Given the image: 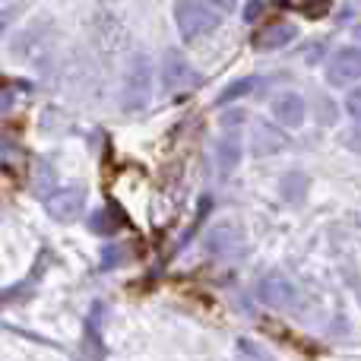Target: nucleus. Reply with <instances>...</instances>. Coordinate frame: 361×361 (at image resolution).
<instances>
[{"mask_svg":"<svg viewBox=\"0 0 361 361\" xmlns=\"http://www.w3.org/2000/svg\"><path fill=\"white\" fill-rule=\"evenodd\" d=\"M257 76H244V80H235L231 86H225V92H219V105H225V102H235V99H241V95H247L250 89L257 86Z\"/></svg>","mask_w":361,"mask_h":361,"instance_id":"12","label":"nucleus"},{"mask_svg":"<svg viewBox=\"0 0 361 361\" xmlns=\"http://www.w3.org/2000/svg\"><path fill=\"white\" fill-rule=\"evenodd\" d=\"M295 35H298V29H295L292 23H273L257 32V35L250 38V44H254V51H276V48H286Z\"/></svg>","mask_w":361,"mask_h":361,"instance_id":"8","label":"nucleus"},{"mask_svg":"<svg viewBox=\"0 0 361 361\" xmlns=\"http://www.w3.org/2000/svg\"><path fill=\"white\" fill-rule=\"evenodd\" d=\"M282 146H286V137L276 127H269V124L254 127V156H269V152L282 149Z\"/></svg>","mask_w":361,"mask_h":361,"instance_id":"11","label":"nucleus"},{"mask_svg":"<svg viewBox=\"0 0 361 361\" xmlns=\"http://www.w3.org/2000/svg\"><path fill=\"white\" fill-rule=\"evenodd\" d=\"M326 82L336 89L345 86H358L361 82V48L349 44V48H339L336 54L326 63Z\"/></svg>","mask_w":361,"mask_h":361,"instance_id":"3","label":"nucleus"},{"mask_svg":"<svg viewBox=\"0 0 361 361\" xmlns=\"http://www.w3.org/2000/svg\"><path fill=\"white\" fill-rule=\"evenodd\" d=\"M149 95H152V63L149 57L137 54L124 73V108L137 111V108H143L149 102Z\"/></svg>","mask_w":361,"mask_h":361,"instance_id":"2","label":"nucleus"},{"mask_svg":"<svg viewBox=\"0 0 361 361\" xmlns=\"http://www.w3.org/2000/svg\"><path fill=\"white\" fill-rule=\"evenodd\" d=\"M171 13H175L178 35L184 38L187 44H193V42H200V38L212 35V32L222 25V16H219L216 6H209L206 0H178Z\"/></svg>","mask_w":361,"mask_h":361,"instance_id":"1","label":"nucleus"},{"mask_svg":"<svg viewBox=\"0 0 361 361\" xmlns=\"http://www.w3.org/2000/svg\"><path fill=\"white\" fill-rule=\"evenodd\" d=\"M209 6H216V10H225V13H235L238 10V0H206Z\"/></svg>","mask_w":361,"mask_h":361,"instance_id":"15","label":"nucleus"},{"mask_svg":"<svg viewBox=\"0 0 361 361\" xmlns=\"http://www.w3.org/2000/svg\"><path fill=\"white\" fill-rule=\"evenodd\" d=\"M305 187H307V178L305 175H286L279 180V190L286 200H301L305 197Z\"/></svg>","mask_w":361,"mask_h":361,"instance_id":"13","label":"nucleus"},{"mask_svg":"<svg viewBox=\"0 0 361 361\" xmlns=\"http://www.w3.org/2000/svg\"><path fill=\"white\" fill-rule=\"evenodd\" d=\"M345 111H349L355 121H361V86L349 89V95H345Z\"/></svg>","mask_w":361,"mask_h":361,"instance_id":"14","label":"nucleus"},{"mask_svg":"<svg viewBox=\"0 0 361 361\" xmlns=\"http://www.w3.org/2000/svg\"><path fill=\"white\" fill-rule=\"evenodd\" d=\"M82 203H86V190L82 187H61L48 197V212L57 219V222H73L82 212Z\"/></svg>","mask_w":361,"mask_h":361,"instance_id":"5","label":"nucleus"},{"mask_svg":"<svg viewBox=\"0 0 361 361\" xmlns=\"http://www.w3.org/2000/svg\"><path fill=\"white\" fill-rule=\"evenodd\" d=\"M273 118L282 127H301L307 121V102L298 92H282L273 99Z\"/></svg>","mask_w":361,"mask_h":361,"instance_id":"7","label":"nucleus"},{"mask_svg":"<svg viewBox=\"0 0 361 361\" xmlns=\"http://www.w3.org/2000/svg\"><path fill=\"white\" fill-rule=\"evenodd\" d=\"M162 82L171 92H190V89L200 86V73L190 67V61H187L184 54L169 51L162 61Z\"/></svg>","mask_w":361,"mask_h":361,"instance_id":"4","label":"nucleus"},{"mask_svg":"<svg viewBox=\"0 0 361 361\" xmlns=\"http://www.w3.org/2000/svg\"><path fill=\"white\" fill-rule=\"evenodd\" d=\"M241 238H238V231L231 228V225H219V228H212L209 235H206V250L216 257H238L241 254Z\"/></svg>","mask_w":361,"mask_h":361,"instance_id":"9","label":"nucleus"},{"mask_svg":"<svg viewBox=\"0 0 361 361\" xmlns=\"http://www.w3.org/2000/svg\"><path fill=\"white\" fill-rule=\"evenodd\" d=\"M260 298L273 307H292L295 301H298V288L282 273H269L260 279Z\"/></svg>","mask_w":361,"mask_h":361,"instance_id":"6","label":"nucleus"},{"mask_svg":"<svg viewBox=\"0 0 361 361\" xmlns=\"http://www.w3.org/2000/svg\"><path fill=\"white\" fill-rule=\"evenodd\" d=\"M352 35H355V38H361V23L355 25V29H352Z\"/></svg>","mask_w":361,"mask_h":361,"instance_id":"16","label":"nucleus"},{"mask_svg":"<svg viewBox=\"0 0 361 361\" xmlns=\"http://www.w3.org/2000/svg\"><path fill=\"white\" fill-rule=\"evenodd\" d=\"M241 156H244V143H241V137L238 133H228V137L219 143V149H216V159H219V171H222L225 178L231 175V171L241 165Z\"/></svg>","mask_w":361,"mask_h":361,"instance_id":"10","label":"nucleus"}]
</instances>
